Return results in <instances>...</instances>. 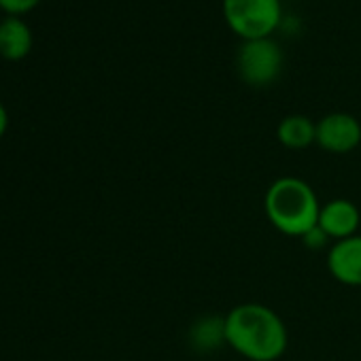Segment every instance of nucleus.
I'll return each instance as SVG.
<instances>
[{
  "label": "nucleus",
  "mask_w": 361,
  "mask_h": 361,
  "mask_svg": "<svg viewBox=\"0 0 361 361\" xmlns=\"http://www.w3.org/2000/svg\"><path fill=\"white\" fill-rule=\"evenodd\" d=\"M224 340L249 361H276L287 350V327L268 306L247 302L224 319Z\"/></svg>",
  "instance_id": "f257e3e1"
},
{
  "label": "nucleus",
  "mask_w": 361,
  "mask_h": 361,
  "mask_svg": "<svg viewBox=\"0 0 361 361\" xmlns=\"http://www.w3.org/2000/svg\"><path fill=\"white\" fill-rule=\"evenodd\" d=\"M268 221L285 236L304 238L319 224L321 204L314 190L298 176H281L264 198Z\"/></svg>",
  "instance_id": "f03ea898"
},
{
  "label": "nucleus",
  "mask_w": 361,
  "mask_h": 361,
  "mask_svg": "<svg viewBox=\"0 0 361 361\" xmlns=\"http://www.w3.org/2000/svg\"><path fill=\"white\" fill-rule=\"evenodd\" d=\"M224 16L245 41L266 39L281 24V0H224Z\"/></svg>",
  "instance_id": "7ed1b4c3"
},
{
  "label": "nucleus",
  "mask_w": 361,
  "mask_h": 361,
  "mask_svg": "<svg viewBox=\"0 0 361 361\" xmlns=\"http://www.w3.org/2000/svg\"><path fill=\"white\" fill-rule=\"evenodd\" d=\"M236 66L245 83L253 87H266L274 83L283 71V51L270 37L251 39L238 49Z\"/></svg>",
  "instance_id": "20e7f679"
},
{
  "label": "nucleus",
  "mask_w": 361,
  "mask_h": 361,
  "mask_svg": "<svg viewBox=\"0 0 361 361\" xmlns=\"http://www.w3.org/2000/svg\"><path fill=\"white\" fill-rule=\"evenodd\" d=\"M361 142V123L350 113H329L317 123V145L327 153H350Z\"/></svg>",
  "instance_id": "39448f33"
},
{
  "label": "nucleus",
  "mask_w": 361,
  "mask_h": 361,
  "mask_svg": "<svg viewBox=\"0 0 361 361\" xmlns=\"http://www.w3.org/2000/svg\"><path fill=\"white\" fill-rule=\"evenodd\" d=\"M329 274L348 287H361V236L338 240L327 251Z\"/></svg>",
  "instance_id": "423d86ee"
},
{
  "label": "nucleus",
  "mask_w": 361,
  "mask_h": 361,
  "mask_svg": "<svg viewBox=\"0 0 361 361\" xmlns=\"http://www.w3.org/2000/svg\"><path fill=\"white\" fill-rule=\"evenodd\" d=\"M359 221H361L359 209L350 200L336 198V200H329V202L321 204L317 226L327 238L338 243V240L355 236L357 230H359Z\"/></svg>",
  "instance_id": "0eeeda50"
},
{
  "label": "nucleus",
  "mask_w": 361,
  "mask_h": 361,
  "mask_svg": "<svg viewBox=\"0 0 361 361\" xmlns=\"http://www.w3.org/2000/svg\"><path fill=\"white\" fill-rule=\"evenodd\" d=\"M32 49V30L20 16H5L0 20V56L7 60H22Z\"/></svg>",
  "instance_id": "6e6552de"
},
{
  "label": "nucleus",
  "mask_w": 361,
  "mask_h": 361,
  "mask_svg": "<svg viewBox=\"0 0 361 361\" xmlns=\"http://www.w3.org/2000/svg\"><path fill=\"white\" fill-rule=\"evenodd\" d=\"M276 136L287 149H306L317 142V123H312L304 115H287L279 123Z\"/></svg>",
  "instance_id": "1a4fd4ad"
},
{
  "label": "nucleus",
  "mask_w": 361,
  "mask_h": 361,
  "mask_svg": "<svg viewBox=\"0 0 361 361\" xmlns=\"http://www.w3.org/2000/svg\"><path fill=\"white\" fill-rule=\"evenodd\" d=\"M39 3L41 0H0V9L7 16H22L30 11L32 7H37Z\"/></svg>",
  "instance_id": "9d476101"
},
{
  "label": "nucleus",
  "mask_w": 361,
  "mask_h": 361,
  "mask_svg": "<svg viewBox=\"0 0 361 361\" xmlns=\"http://www.w3.org/2000/svg\"><path fill=\"white\" fill-rule=\"evenodd\" d=\"M7 126H9V115H7V109L3 106V102H0V138H3V134L7 132Z\"/></svg>",
  "instance_id": "9b49d317"
}]
</instances>
